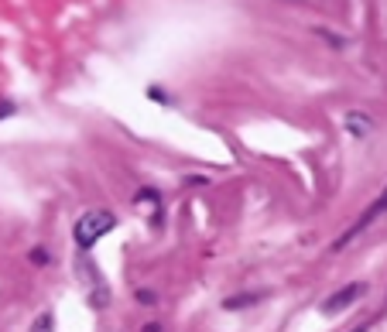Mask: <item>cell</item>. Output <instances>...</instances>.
Wrapping results in <instances>:
<instances>
[{
    "label": "cell",
    "instance_id": "obj_8",
    "mask_svg": "<svg viewBox=\"0 0 387 332\" xmlns=\"http://www.w3.org/2000/svg\"><path fill=\"white\" fill-rule=\"evenodd\" d=\"M137 302H144V305H155V295H151V291H137Z\"/></svg>",
    "mask_w": 387,
    "mask_h": 332
},
{
    "label": "cell",
    "instance_id": "obj_4",
    "mask_svg": "<svg viewBox=\"0 0 387 332\" xmlns=\"http://www.w3.org/2000/svg\"><path fill=\"white\" fill-rule=\"evenodd\" d=\"M27 332H55V315L52 312H42V315L31 322V329Z\"/></svg>",
    "mask_w": 387,
    "mask_h": 332
},
{
    "label": "cell",
    "instance_id": "obj_5",
    "mask_svg": "<svg viewBox=\"0 0 387 332\" xmlns=\"http://www.w3.org/2000/svg\"><path fill=\"white\" fill-rule=\"evenodd\" d=\"M346 130H350V134H357V137H363V134H367V120H360V117H353V113H350V117H346Z\"/></svg>",
    "mask_w": 387,
    "mask_h": 332
},
{
    "label": "cell",
    "instance_id": "obj_6",
    "mask_svg": "<svg viewBox=\"0 0 387 332\" xmlns=\"http://www.w3.org/2000/svg\"><path fill=\"white\" fill-rule=\"evenodd\" d=\"M31 260H34V264H49V254H45V247H34V250H31Z\"/></svg>",
    "mask_w": 387,
    "mask_h": 332
},
{
    "label": "cell",
    "instance_id": "obj_2",
    "mask_svg": "<svg viewBox=\"0 0 387 332\" xmlns=\"http://www.w3.org/2000/svg\"><path fill=\"white\" fill-rule=\"evenodd\" d=\"M384 212H387V189L381 192V196H377V199H374V203L367 205V209H363L360 216H357V223H350V226H346V233H343V236H339V240L333 243V250H343L350 240H357L363 230H370V226H374V223H377Z\"/></svg>",
    "mask_w": 387,
    "mask_h": 332
},
{
    "label": "cell",
    "instance_id": "obj_7",
    "mask_svg": "<svg viewBox=\"0 0 387 332\" xmlns=\"http://www.w3.org/2000/svg\"><path fill=\"white\" fill-rule=\"evenodd\" d=\"M14 110H18V106H14L11 100H0V120H4V117H11Z\"/></svg>",
    "mask_w": 387,
    "mask_h": 332
},
{
    "label": "cell",
    "instance_id": "obj_1",
    "mask_svg": "<svg viewBox=\"0 0 387 332\" xmlns=\"http://www.w3.org/2000/svg\"><path fill=\"white\" fill-rule=\"evenodd\" d=\"M117 230V216L110 212V209H89V212H82L76 219V226H72V240H76L79 254H89L96 243H100V236Z\"/></svg>",
    "mask_w": 387,
    "mask_h": 332
},
{
    "label": "cell",
    "instance_id": "obj_9",
    "mask_svg": "<svg viewBox=\"0 0 387 332\" xmlns=\"http://www.w3.org/2000/svg\"><path fill=\"white\" fill-rule=\"evenodd\" d=\"M144 332H165V329H161V326H155V322H151V326H144Z\"/></svg>",
    "mask_w": 387,
    "mask_h": 332
},
{
    "label": "cell",
    "instance_id": "obj_3",
    "mask_svg": "<svg viewBox=\"0 0 387 332\" xmlns=\"http://www.w3.org/2000/svg\"><path fill=\"white\" fill-rule=\"evenodd\" d=\"M363 295H367V284H346V288H339V291H336V295H329V298H326V302H322V312H326V315H336V312H346V308L353 305V302H357V298H363Z\"/></svg>",
    "mask_w": 387,
    "mask_h": 332
},
{
    "label": "cell",
    "instance_id": "obj_10",
    "mask_svg": "<svg viewBox=\"0 0 387 332\" xmlns=\"http://www.w3.org/2000/svg\"><path fill=\"white\" fill-rule=\"evenodd\" d=\"M370 329V326H357V329H350V332H367Z\"/></svg>",
    "mask_w": 387,
    "mask_h": 332
}]
</instances>
